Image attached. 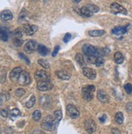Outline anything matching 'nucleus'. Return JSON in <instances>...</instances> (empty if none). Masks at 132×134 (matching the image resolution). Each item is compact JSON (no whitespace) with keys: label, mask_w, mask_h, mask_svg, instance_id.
I'll list each match as a JSON object with an SVG mask.
<instances>
[{"label":"nucleus","mask_w":132,"mask_h":134,"mask_svg":"<svg viewBox=\"0 0 132 134\" xmlns=\"http://www.w3.org/2000/svg\"><path fill=\"white\" fill-rule=\"evenodd\" d=\"M129 25H125V26H116L113 30H112V34L113 35L118 37V36H122L125 34H127L128 31Z\"/></svg>","instance_id":"nucleus-11"},{"label":"nucleus","mask_w":132,"mask_h":134,"mask_svg":"<svg viewBox=\"0 0 132 134\" xmlns=\"http://www.w3.org/2000/svg\"><path fill=\"white\" fill-rule=\"evenodd\" d=\"M86 7L92 12V13H95L98 12L100 11V8L98 6L95 5V4H92V3H88V4H86Z\"/></svg>","instance_id":"nucleus-28"},{"label":"nucleus","mask_w":132,"mask_h":134,"mask_svg":"<svg viewBox=\"0 0 132 134\" xmlns=\"http://www.w3.org/2000/svg\"><path fill=\"white\" fill-rule=\"evenodd\" d=\"M113 59H114V62L116 64L120 65V64H122L124 62V56L120 52H115Z\"/></svg>","instance_id":"nucleus-20"},{"label":"nucleus","mask_w":132,"mask_h":134,"mask_svg":"<svg viewBox=\"0 0 132 134\" xmlns=\"http://www.w3.org/2000/svg\"><path fill=\"white\" fill-rule=\"evenodd\" d=\"M82 73L83 75L89 79L93 80L96 78V72L88 67H83L82 68Z\"/></svg>","instance_id":"nucleus-14"},{"label":"nucleus","mask_w":132,"mask_h":134,"mask_svg":"<svg viewBox=\"0 0 132 134\" xmlns=\"http://www.w3.org/2000/svg\"><path fill=\"white\" fill-rule=\"evenodd\" d=\"M97 98L100 102L103 103H108L109 102V96L107 95L106 92H104L102 89H99L97 92Z\"/></svg>","instance_id":"nucleus-15"},{"label":"nucleus","mask_w":132,"mask_h":134,"mask_svg":"<svg viewBox=\"0 0 132 134\" xmlns=\"http://www.w3.org/2000/svg\"><path fill=\"white\" fill-rule=\"evenodd\" d=\"M70 38H71V34H69V33H67L66 35H64V43H68L69 40H70Z\"/></svg>","instance_id":"nucleus-40"},{"label":"nucleus","mask_w":132,"mask_h":134,"mask_svg":"<svg viewBox=\"0 0 132 134\" xmlns=\"http://www.w3.org/2000/svg\"><path fill=\"white\" fill-rule=\"evenodd\" d=\"M15 93H16V96H17V97H22L23 95H25V91L23 88H18V89L16 90Z\"/></svg>","instance_id":"nucleus-37"},{"label":"nucleus","mask_w":132,"mask_h":134,"mask_svg":"<svg viewBox=\"0 0 132 134\" xmlns=\"http://www.w3.org/2000/svg\"><path fill=\"white\" fill-rule=\"evenodd\" d=\"M26 17H27V12L23 10L21 13H20L19 19L21 20V21H25V20L26 19Z\"/></svg>","instance_id":"nucleus-38"},{"label":"nucleus","mask_w":132,"mask_h":134,"mask_svg":"<svg viewBox=\"0 0 132 134\" xmlns=\"http://www.w3.org/2000/svg\"><path fill=\"white\" fill-rule=\"evenodd\" d=\"M56 75L59 79H61L62 80H69L71 78V75H69V74L67 71L63 70H57L56 72Z\"/></svg>","instance_id":"nucleus-17"},{"label":"nucleus","mask_w":132,"mask_h":134,"mask_svg":"<svg viewBox=\"0 0 132 134\" xmlns=\"http://www.w3.org/2000/svg\"><path fill=\"white\" fill-rule=\"evenodd\" d=\"M34 78L37 81H47V80H49V76L47 75V72L43 70H37L34 74Z\"/></svg>","instance_id":"nucleus-13"},{"label":"nucleus","mask_w":132,"mask_h":134,"mask_svg":"<svg viewBox=\"0 0 132 134\" xmlns=\"http://www.w3.org/2000/svg\"><path fill=\"white\" fill-rule=\"evenodd\" d=\"M84 128L88 133L91 134L96 130V124L92 119H88L84 122Z\"/></svg>","instance_id":"nucleus-8"},{"label":"nucleus","mask_w":132,"mask_h":134,"mask_svg":"<svg viewBox=\"0 0 132 134\" xmlns=\"http://www.w3.org/2000/svg\"><path fill=\"white\" fill-rule=\"evenodd\" d=\"M106 119H107V116H106V115H102V117H100V123L104 124L105 121H106Z\"/></svg>","instance_id":"nucleus-44"},{"label":"nucleus","mask_w":132,"mask_h":134,"mask_svg":"<svg viewBox=\"0 0 132 134\" xmlns=\"http://www.w3.org/2000/svg\"><path fill=\"white\" fill-rule=\"evenodd\" d=\"M80 14L81 16H85V17H91L92 15H93V13H92L87 7L84 6V7H82L80 8Z\"/></svg>","instance_id":"nucleus-21"},{"label":"nucleus","mask_w":132,"mask_h":134,"mask_svg":"<svg viewBox=\"0 0 132 134\" xmlns=\"http://www.w3.org/2000/svg\"><path fill=\"white\" fill-rule=\"evenodd\" d=\"M124 89L127 94H131L132 93V85L130 83H126L124 85Z\"/></svg>","instance_id":"nucleus-35"},{"label":"nucleus","mask_w":132,"mask_h":134,"mask_svg":"<svg viewBox=\"0 0 132 134\" xmlns=\"http://www.w3.org/2000/svg\"><path fill=\"white\" fill-rule=\"evenodd\" d=\"M111 11L113 12L114 14H122V15H127V9L123 8L122 5H120L117 3H113L110 6Z\"/></svg>","instance_id":"nucleus-7"},{"label":"nucleus","mask_w":132,"mask_h":134,"mask_svg":"<svg viewBox=\"0 0 132 134\" xmlns=\"http://www.w3.org/2000/svg\"><path fill=\"white\" fill-rule=\"evenodd\" d=\"M111 134H122V133H121V131L118 129L113 128L111 130Z\"/></svg>","instance_id":"nucleus-43"},{"label":"nucleus","mask_w":132,"mask_h":134,"mask_svg":"<svg viewBox=\"0 0 132 134\" xmlns=\"http://www.w3.org/2000/svg\"><path fill=\"white\" fill-rule=\"evenodd\" d=\"M1 115L3 117V118H7L8 116V110H6V109H3L1 110Z\"/></svg>","instance_id":"nucleus-41"},{"label":"nucleus","mask_w":132,"mask_h":134,"mask_svg":"<svg viewBox=\"0 0 132 134\" xmlns=\"http://www.w3.org/2000/svg\"><path fill=\"white\" fill-rule=\"evenodd\" d=\"M82 52L86 56H97V52H98V48L92 46L91 44H84L82 46Z\"/></svg>","instance_id":"nucleus-4"},{"label":"nucleus","mask_w":132,"mask_h":134,"mask_svg":"<svg viewBox=\"0 0 132 134\" xmlns=\"http://www.w3.org/2000/svg\"><path fill=\"white\" fill-rule=\"evenodd\" d=\"M115 121L118 124H122L124 121V115L122 112H117L115 115Z\"/></svg>","instance_id":"nucleus-26"},{"label":"nucleus","mask_w":132,"mask_h":134,"mask_svg":"<svg viewBox=\"0 0 132 134\" xmlns=\"http://www.w3.org/2000/svg\"><path fill=\"white\" fill-rule=\"evenodd\" d=\"M54 115H55V118L56 119L57 122H60L61 120L62 119V117H63V115H62V111L61 110H56L54 112Z\"/></svg>","instance_id":"nucleus-31"},{"label":"nucleus","mask_w":132,"mask_h":134,"mask_svg":"<svg viewBox=\"0 0 132 134\" xmlns=\"http://www.w3.org/2000/svg\"><path fill=\"white\" fill-rule=\"evenodd\" d=\"M110 53V49L109 48H98V52L97 56L98 57H105L109 55Z\"/></svg>","instance_id":"nucleus-22"},{"label":"nucleus","mask_w":132,"mask_h":134,"mask_svg":"<svg viewBox=\"0 0 132 134\" xmlns=\"http://www.w3.org/2000/svg\"><path fill=\"white\" fill-rule=\"evenodd\" d=\"M105 30H90L88 32V35L91 37H100L105 35Z\"/></svg>","instance_id":"nucleus-19"},{"label":"nucleus","mask_w":132,"mask_h":134,"mask_svg":"<svg viewBox=\"0 0 132 134\" xmlns=\"http://www.w3.org/2000/svg\"><path fill=\"white\" fill-rule=\"evenodd\" d=\"M97 57L95 56H87V61L90 64H95Z\"/></svg>","instance_id":"nucleus-34"},{"label":"nucleus","mask_w":132,"mask_h":134,"mask_svg":"<svg viewBox=\"0 0 132 134\" xmlns=\"http://www.w3.org/2000/svg\"><path fill=\"white\" fill-rule=\"evenodd\" d=\"M97 67H101L104 65V60L102 57H97L96 62L95 64Z\"/></svg>","instance_id":"nucleus-32"},{"label":"nucleus","mask_w":132,"mask_h":134,"mask_svg":"<svg viewBox=\"0 0 132 134\" xmlns=\"http://www.w3.org/2000/svg\"><path fill=\"white\" fill-rule=\"evenodd\" d=\"M56 119L51 115H48L46 117L42 123V128L46 131H53L56 129L57 123Z\"/></svg>","instance_id":"nucleus-1"},{"label":"nucleus","mask_w":132,"mask_h":134,"mask_svg":"<svg viewBox=\"0 0 132 134\" xmlns=\"http://www.w3.org/2000/svg\"><path fill=\"white\" fill-rule=\"evenodd\" d=\"M39 102H40V105L44 109H50L52 105L51 98L47 95H44L41 97L40 100H39Z\"/></svg>","instance_id":"nucleus-12"},{"label":"nucleus","mask_w":132,"mask_h":134,"mask_svg":"<svg viewBox=\"0 0 132 134\" xmlns=\"http://www.w3.org/2000/svg\"><path fill=\"white\" fill-rule=\"evenodd\" d=\"M35 102H36V99H35V97L34 95H32L31 97L29 98V100H28L27 102L25 103V105L27 108L30 109V108H33L34 107V105H35Z\"/></svg>","instance_id":"nucleus-27"},{"label":"nucleus","mask_w":132,"mask_h":134,"mask_svg":"<svg viewBox=\"0 0 132 134\" xmlns=\"http://www.w3.org/2000/svg\"><path fill=\"white\" fill-rule=\"evenodd\" d=\"M38 44L34 40H28L24 45V49L27 53H32L38 50Z\"/></svg>","instance_id":"nucleus-6"},{"label":"nucleus","mask_w":132,"mask_h":134,"mask_svg":"<svg viewBox=\"0 0 132 134\" xmlns=\"http://www.w3.org/2000/svg\"><path fill=\"white\" fill-rule=\"evenodd\" d=\"M22 69L21 68V67H16V68H14L11 72L10 73V79L11 80H15V79H17L18 77L20 76V75H21V73L22 72Z\"/></svg>","instance_id":"nucleus-18"},{"label":"nucleus","mask_w":132,"mask_h":134,"mask_svg":"<svg viewBox=\"0 0 132 134\" xmlns=\"http://www.w3.org/2000/svg\"><path fill=\"white\" fill-rule=\"evenodd\" d=\"M95 91V87L94 85H88L86 86L82 89V98L87 100V102H91L94 98V92Z\"/></svg>","instance_id":"nucleus-2"},{"label":"nucleus","mask_w":132,"mask_h":134,"mask_svg":"<svg viewBox=\"0 0 132 134\" xmlns=\"http://www.w3.org/2000/svg\"><path fill=\"white\" fill-rule=\"evenodd\" d=\"M19 57H21L22 60H25V61L26 62V63H27V64H29V63H30L29 59L27 57H26L25 54H23V53H19Z\"/></svg>","instance_id":"nucleus-39"},{"label":"nucleus","mask_w":132,"mask_h":134,"mask_svg":"<svg viewBox=\"0 0 132 134\" xmlns=\"http://www.w3.org/2000/svg\"><path fill=\"white\" fill-rule=\"evenodd\" d=\"M82 1V0H73V2L74 3H79Z\"/></svg>","instance_id":"nucleus-45"},{"label":"nucleus","mask_w":132,"mask_h":134,"mask_svg":"<svg viewBox=\"0 0 132 134\" xmlns=\"http://www.w3.org/2000/svg\"><path fill=\"white\" fill-rule=\"evenodd\" d=\"M66 112H67V115L72 119H77L79 117V115H80L78 110L72 104L67 105V107H66Z\"/></svg>","instance_id":"nucleus-10"},{"label":"nucleus","mask_w":132,"mask_h":134,"mask_svg":"<svg viewBox=\"0 0 132 134\" xmlns=\"http://www.w3.org/2000/svg\"><path fill=\"white\" fill-rule=\"evenodd\" d=\"M38 27L35 25H29V24H25L22 27L23 33L26 35H33L37 32Z\"/></svg>","instance_id":"nucleus-9"},{"label":"nucleus","mask_w":132,"mask_h":134,"mask_svg":"<svg viewBox=\"0 0 132 134\" xmlns=\"http://www.w3.org/2000/svg\"><path fill=\"white\" fill-rule=\"evenodd\" d=\"M21 111H20V110L16 109V108H14V109H12L10 112V117L11 119H15L16 118L19 117V116H21Z\"/></svg>","instance_id":"nucleus-25"},{"label":"nucleus","mask_w":132,"mask_h":134,"mask_svg":"<svg viewBox=\"0 0 132 134\" xmlns=\"http://www.w3.org/2000/svg\"><path fill=\"white\" fill-rule=\"evenodd\" d=\"M37 88L41 92L50 91L53 88V84H52V83L50 81V79L47 80V81H38Z\"/></svg>","instance_id":"nucleus-5"},{"label":"nucleus","mask_w":132,"mask_h":134,"mask_svg":"<svg viewBox=\"0 0 132 134\" xmlns=\"http://www.w3.org/2000/svg\"><path fill=\"white\" fill-rule=\"evenodd\" d=\"M59 50H60V46L59 45H57L56 48H55V49H54V51H53V52H52V57H55L56 55H57V53H58V52H59Z\"/></svg>","instance_id":"nucleus-42"},{"label":"nucleus","mask_w":132,"mask_h":134,"mask_svg":"<svg viewBox=\"0 0 132 134\" xmlns=\"http://www.w3.org/2000/svg\"><path fill=\"white\" fill-rule=\"evenodd\" d=\"M38 64L40 65L44 69H49L50 68V64L44 59H39L38 60Z\"/></svg>","instance_id":"nucleus-30"},{"label":"nucleus","mask_w":132,"mask_h":134,"mask_svg":"<svg viewBox=\"0 0 132 134\" xmlns=\"http://www.w3.org/2000/svg\"><path fill=\"white\" fill-rule=\"evenodd\" d=\"M38 52L40 55L42 56H47L49 53V49L44 45H38Z\"/></svg>","instance_id":"nucleus-24"},{"label":"nucleus","mask_w":132,"mask_h":134,"mask_svg":"<svg viewBox=\"0 0 132 134\" xmlns=\"http://www.w3.org/2000/svg\"><path fill=\"white\" fill-rule=\"evenodd\" d=\"M0 38H1V40L3 42H7L8 39V35H7L6 31L3 30V29H1V32H0Z\"/></svg>","instance_id":"nucleus-33"},{"label":"nucleus","mask_w":132,"mask_h":134,"mask_svg":"<svg viewBox=\"0 0 132 134\" xmlns=\"http://www.w3.org/2000/svg\"><path fill=\"white\" fill-rule=\"evenodd\" d=\"M13 43H14V44L16 46L20 47L23 43V40L21 38H16V37H14V38H13Z\"/></svg>","instance_id":"nucleus-36"},{"label":"nucleus","mask_w":132,"mask_h":134,"mask_svg":"<svg viewBox=\"0 0 132 134\" xmlns=\"http://www.w3.org/2000/svg\"><path fill=\"white\" fill-rule=\"evenodd\" d=\"M17 82L20 85H21V86L29 85L31 82V78H30L29 74L26 71H22L17 79Z\"/></svg>","instance_id":"nucleus-3"},{"label":"nucleus","mask_w":132,"mask_h":134,"mask_svg":"<svg viewBox=\"0 0 132 134\" xmlns=\"http://www.w3.org/2000/svg\"><path fill=\"white\" fill-rule=\"evenodd\" d=\"M75 60H76V62L79 64V65L86 67V62H85L84 57L82 56V54H81V53H77L76 56H75Z\"/></svg>","instance_id":"nucleus-23"},{"label":"nucleus","mask_w":132,"mask_h":134,"mask_svg":"<svg viewBox=\"0 0 132 134\" xmlns=\"http://www.w3.org/2000/svg\"><path fill=\"white\" fill-rule=\"evenodd\" d=\"M41 117H42V114H41L40 110H36L34 111V113H33V119H34L35 121H39Z\"/></svg>","instance_id":"nucleus-29"},{"label":"nucleus","mask_w":132,"mask_h":134,"mask_svg":"<svg viewBox=\"0 0 132 134\" xmlns=\"http://www.w3.org/2000/svg\"><path fill=\"white\" fill-rule=\"evenodd\" d=\"M1 19L3 21H11L13 19V14L10 10H4L1 13Z\"/></svg>","instance_id":"nucleus-16"}]
</instances>
